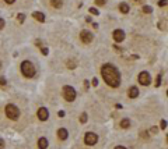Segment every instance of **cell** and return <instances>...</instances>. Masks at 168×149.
<instances>
[{"instance_id":"6da1fadb","label":"cell","mask_w":168,"mask_h":149,"mask_svg":"<svg viewBox=\"0 0 168 149\" xmlns=\"http://www.w3.org/2000/svg\"><path fill=\"white\" fill-rule=\"evenodd\" d=\"M101 75L111 88H118L121 85V74H119L118 68L111 63H107L101 67Z\"/></svg>"},{"instance_id":"7a4b0ae2","label":"cell","mask_w":168,"mask_h":149,"mask_svg":"<svg viewBox=\"0 0 168 149\" xmlns=\"http://www.w3.org/2000/svg\"><path fill=\"white\" fill-rule=\"evenodd\" d=\"M21 72L24 77L27 78H32L34 75H35V67H34V64L31 63V61L25 60L21 63Z\"/></svg>"},{"instance_id":"3957f363","label":"cell","mask_w":168,"mask_h":149,"mask_svg":"<svg viewBox=\"0 0 168 149\" xmlns=\"http://www.w3.org/2000/svg\"><path fill=\"white\" fill-rule=\"evenodd\" d=\"M4 112H6V116H7L10 120H18L20 110H18V107H17V106H14V105H11V103H10V105L6 106Z\"/></svg>"},{"instance_id":"277c9868","label":"cell","mask_w":168,"mask_h":149,"mask_svg":"<svg viewBox=\"0 0 168 149\" xmlns=\"http://www.w3.org/2000/svg\"><path fill=\"white\" fill-rule=\"evenodd\" d=\"M63 98L67 100V102H73L74 99H76V91H74L73 86H69L66 85L63 88Z\"/></svg>"},{"instance_id":"5b68a950","label":"cell","mask_w":168,"mask_h":149,"mask_svg":"<svg viewBox=\"0 0 168 149\" xmlns=\"http://www.w3.org/2000/svg\"><path fill=\"white\" fill-rule=\"evenodd\" d=\"M98 142V135L94 133H87L84 135V144L88 145V146H92Z\"/></svg>"},{"instance_id":"8992f818","label":"cell","mask_w":168,"mask_h":149,"mask_svg":"<svg viewBox=\"0 0 168 149\" xmlns=\"http://www.w3.org/2000/svg\"><path fill=\"white\" fill-rule=\"evenodd\" d=\"M137 79H139V82L142 85H144V86H147L150 84V82H151V77H150V74L147 71H142L139 74V77H137Z\"/></svg>"},{"instance_id":"52a82bcc","label":"cell","mask_w":168,"mask_h":149,"mask_svg":"<svg viewBox=\"0 0 168 149\" xmlns=\"http://www.w3.org/2000/svg\"><path fill=\"white\" fill-rule=\"evenodd\" d=\"M92 34L90 32V31H87V29H83L80 32V39H81V42L83 43H90L92 42Z\"/></svg>"},{"instance_id":"ba28073f","label":"cell","mask_w":168,"mask_h":149,"mask_svg":"<svg viewBox=\"0 0 168 149\" xmlns=\"http://www.w3.org/2000/svg\"><path fill=\"white\" fill-rule=\"evenodd\" d=\"M36 116H38V119L41 121H46L48 117H49V112H48L46 107H39L38 112H36Z\"/></svg>"},{"instance_id":"9c48e42d","label":"cell","mask_w":168,"mask_h":149,"mask_svg":"<svg viewBox=\"0 0 168 149\" xmlns=\"http://www.w3.org/2000/svg\"><path fill=\"white\" fill-rule=\"evenodd\" d=\"M112 36H114V39L116 42H122V40L125 39V32H123L122 29H115L114 34H112Z\"/></svg>"},{"instance_id":"30bf717a","label":"cell","mask_w":168,"mask_h":149,"mask_svg":"<svg viewBox=\"0 0 168 149\" xmlns=\"http://www.w3.org/2000/svg\"><path fill=\"white\" fill-rule=\"evenodd\" d=\"M128 95H129V98H132V99L137 98V96H139V89H137V86H130L129 91H128Z\"/></svg>"},{"instance_id":"8fae6325","label":"cell","mask_w":168,"mask_h":149,"mask_svg":"<svg viewBox=\"0 0 168 149\" xmlns=\"http://www.w3.org/2000/svg\"><path fill=\"white\" fill-rule=\"evenodd\" d=\"M57 137H59V139L64 141V139H67V137H69V133H67L66 128H60V130L57 131Z\"/></svg>"},{"instance_id":"7c38bea8","label":"cell","mask_w":168,"mask_h":149,"mask_svg":"<svg viewBox=\"0 0 168 149\" xmlns=\"http://www.w3.org/2000/svg\"><path fill=\"white\" fill-rule=\"evenodd\" d=\"M48 145H49V142H48V139L45 137H42V138H39V139H38V148L39 149H46Z\"/></svg>"},{"instance_id":"4fadbf2b","label":"cell","mask_w":168,"mask_h":149,"mask_svg":"<svg viewBox=\"0 0 168 149\" xmlns=\"http://www.w3.org/2000/svg\"><path fill=\"white\" fill-rule=\"evenodd\" d=\"M32 17L36 20V21H39V22H43V21H45V15H43V13L34 11V13H32Z\"/></svg>"},{"instance_id":"5bb4252c","label":"cell","mask_w":168,"mask_h":149,"mask_svg":"<svg viewBox=\"0 0 168 149\" xmlns=\"http://www.w3.org/2000/svg\"><path fill=\"white\" fill-rule=\"evenodd\" d=\"M119 10H121V13H123V14H128L129 13V4L128 3H121V4H119Z\"/></svg>"},{"instance_id":"9a60e30c","label":"cell","mask_w":168,"mask_h":149,"mask_svg":"<svg viewBox=\"0 0 168 149\" xmlns=\"http://www.w3.org/2000/svg\"><path fill=\"white\" fill-rule=\"evenodd\" d=\"M50 4H52L55 9H60L62 4H63V0H50Z\"/></svg>"},{"instance_id":"2e32d148","label":"cell","mask_w":168,"mask_h":149,"mask_svg":"<svg viewBox=\"0 0 168 149\" xmlns=\"http://www.w3.org/2000/svg\"><path fill=\"white\" fill-rule=\"evenodd\" d=\"M121 127L125 128V130H126V128H129V127H130V121H129V119H123V120L121 121Z\"/></svg>"},{"instance_id":"e0dca14e","label":"cell","mask_w":168,"mask_h":149,"mask_svg":"<svg viewBox=\"0 0 168 149\" xmlns=\"http://www.w3.org/2000/svg\"><path fill=\"white\" fill-rule=\"evenodd\" d=\"M17 20H18V22H20V24H23V22H24V20H25V14L20 13V14L17 15Z\"/></svg>"},{"instance_id":"ac0fdd59","label":"cell","mask_w":168,"mask_h":149,"mask_svg":"<svg viewBox=\"0 0 168 149\" xmlns=\"http://www.w3.org/2000/svg\"><path fill=\"white\" fill-rule=\"evenodd\" d=\"M87 120H88V117H87V114H85V113H83V114H81V116H80V123H87Z\"/></svg>"},{"instance_id":"d6986e66","label":"cell","mask_w":168,"mask_h":149,"mask_svg":"<svg viewBox=\"0 0 168 149\" xmlns=\"http://www.w3.org/2000/svg\"><path fill=\"white\" fill-rule=\"evenodd\" d=\"M151 11H153V9L150 7V6H144V7H143V13H146V14H150Z\"/></svg>"},{"instance_id":"ffe728a7","label":"cell","mask_w":168,"mask_h":149,"mask_svg":"<svg viewBox=\"0 0 168 149\" xmlns=\"http://www.w3.org/2000/svg\"><path fill=\"white\" fill-rule=\"evenodd\" d=\"M167 4H168V0H160V2H158V6H160V7H165Z\"/></svg>"},{"instance_id":"44dd1931","label":"cell","mask_w":168,"mask_h":149,"mask_svg":"<svg viewBox=\"0 0 168 149\" xmlns=\"http://www.w3.org/2000/svg\"><path fill=\"white\" fill-rule=\"evenodd\" d=\"M67 67H69V68H74V67H76V61L69 60V61H67Z\"/></svg>"},{"instance_id":"7402d4cb","label":"cell","mask_w":168,"mask_h":149,"mask_svg":"<svg viewBox=\"0 0 168 149\" xmlns=\"http://www.w3.org/2000/svg\"><path fill=\"white\" fill-rule=\"evenodd\" d=\"M160 85H161V74H158L156 78V86H160Z\"/></svg>"},{"instance_id":"603a6c76","label":"cell","mask_w":168,"mask_h":149,"mask_svg":"<svg viewBox=\"0 0 168 149\" xmlns=\"http://www.w3.org/2000/svg\"><path fill=\"white\" fill-rule=\"evenodd\" d=\"M90 13H91V14H94V15H98V14H99V11H98L95 7H91V9H90Z\"/></svg>"},{"instance_id":"cb8c5ba5","label":"cell","mask_w":168,"mask_h":149,"mask_svg":"<svg viewBox=\"0 0 168 149\" xmlns=\"http://www.w3.org/2000/svg\"><path fill=\"white\" fill-rule=\"evenodd\" d=\"M105 3H107V0H95V4H98V6H104Z\"/></svg>"},{"instance_id":"d4e9b609","label":"cell","mask_w":168,"mask_h":149,"mask_svg":"<svg viewBox=\"0 0 168 149\" xmlns=\"http://www.w3.org/2000/svg\"><path fill=\"white\" fill-rule=\"evenodd\" d=\"M160 128H167V121L165 120H161V123H160Z\"/></svg>"},{"instance_id":"484cf974","label":"cell","mask_w":168,"mask_h":149,"mask_svg":"<svg viewBox=\"0 0 168 149\" xmlns=\"http://www.w3.org/2000/svg\"><path fill=\"white\" fill-rule=\"evenodd\" d=\"M4 27H6V21L3 18H0V29H3Z\"/></svg>"},{"instance_id":"4316f807","label":"cell","mask_w":168,"mask_h":149,"mask_svg":"<svg viewBox=\"0 0 168 149\" xmlns=\"http://www.w3.org/2000/svg\"><path fill=\"white\" fill-rule=\"evenodd\" d=\"M6 82H7V81H6V78L4 77H0V85H6Z\"/></svg>"},{"instance_id":"83f0119b","label":"cell","mask_w":168,"mask_h":149,"mask_svg":"<svg viewBox=\"0 0 168 149\" xmlns=\"http://www.w3.org/2000/svg\"><path fill=\"white\" fill-rule=\"evenodd\" d=\"M41 52H42V54H45V56H46L48 53H49V50H48V47H42V49H41Z\"/></svg>"},{"instance_id":"f1b7e54d","label":"cell","mask_w":168,"mask_h":149,"mask_svg":"<svg viewBox=\"0 0 168 149\" xmlns=\"http://www.w3.org/2000/svg\"><path fill=\"white\" fill-rule=\"evenodd\" d=\"M91 84L94 85V86H97L98 85V79L97 78H92V81H91Z\"/></svg>"},{"instance_id":"f546056e","label":"cell","mask_w":168,"mask_h":149,"mask_svg":"<svg viewBox=\"0 0 168 149\" xmlns=\"http://www.w3.org/2000/svg\"><path fill=\"white\" fill-rule=\"evenodd\" d=\"M4 148V141H3V138H0V149Z\"/></svg>"},{"instance_id":"4dcf8cb0","label":"cell","mask_w":168,"mask_h":149,"mask_svg":"<svg viewBox=\"0 0 168 149\" xmlns=\"http://www.w3.org/2000/svg\"><path fill=\"white\" fill-rule=\"evenodd\" d=\"M57 116H59V117H64V112H63V110H60V112L57 113Z\"/></svg>"},{"instance_id":"1f68e13d","label":"cell","mask_w":168,"mask_h":149,"mask_svg":"<svg viewBox=\"0 0 168 149\" xmlns=\"http://www.w3.org/2000/svg\"><path fill=\"white\" fill-rule=\"evenodd\" d=\"M4 2H6V3H7V4H13V3H14V2H16V0H4Z\"/></svg>"},{"instance_id":"d6a6232c","label":"cell","mask_w":168,"mask_h":149,"mask_svg":"<svg viewBox=\"0 0 168 149\" xmlns=\"http://www.w3.org/2000/svg\"><path fill=\"white\" fill-rule=\"evenodd\" d=\"M115 149H126V148H125V146H122V145H119V146H116Z\"/></svg>"},{"instance_id":"836d02e7","label":"cell","mask_w":168,"mask_h":149,"mask_svg":"<svg viewBox=\"0 0 168 149\" xmlns=\"http://www.w3.org/2000/svg\"><path fill=\"white\" fill-rule=\"evenodd\" d=\"M0 68H2V60H0Z\"/></svg>"},{"instance_id":"e575fe53","label":"cell","mask_w":168,"mask_h":149,"mask_svg":"<svg viewBox=\"0 0 168 149\" xmlns=\"http://www.w3.org/2000/svg\"><path fill=\"white\" fill-rule=\"evenodd\" d=\"M167 95H168V91H167Z\"/></svg>"},{"instance_id":"d590c367","label":"cell","mask_w":168,"mask_h":149,"mask_svg":"<svg viewBox=\"0 0 168 149\" xmlns=\"http://www.w3.org/2000/svg\"><path fill=\"white\" fill-rule=\"evenodd\" d=\"M167 139H168V137H167Z\"/></svg>"}]
</instances>
